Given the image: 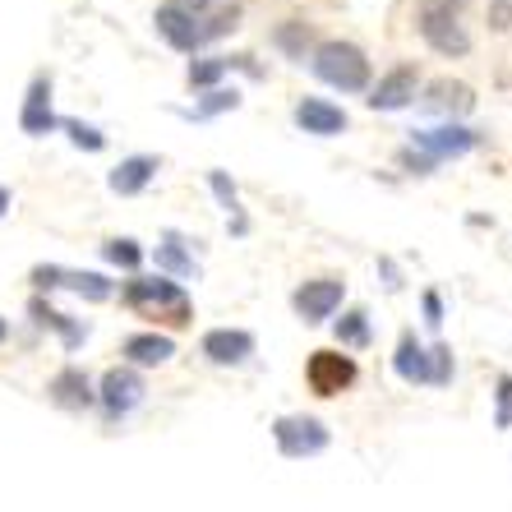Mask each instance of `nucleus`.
I'll return each mask as SVG.
<instances>
[{"mask_svg":"<svg viewBox=\"0 0 512 512\" xmlns=\"http://www.w3.org/2000/svg\"><path fill=\"white\" fill-rule=\"evenodd\" d=\"M420 310H425V323H429V328H439V323H443V300H439V291H425V296H420Z\"/></svg>","mask_w":512,"mask_h":512,"instance_id":"nucleus-33","label":"nucleus"},{"mask_svg":"<svg viewBox=\"0 0 512 512\" xmlns=\"http://www.w3.org/2000/svg\"><path fill=\"white\" fill-rule=\"evenodd\" d=\"M125 305L134 314L153 323H167V328H185L194 319V305H190V291L171 277H134L125 286Z\"/></svg>","mask_w":512,"mask_h":512,"instance_id":"nucleus-1","label":"nucleus"},{"mask_svg":"<svg viewBox=\"0 0 512 512\" xmlns=\"http://www.w3.org/2000/svg\"><path fill=\"white\" fill-rule=\"evenodd\" d=\"M102 259L116 263V268H125V273H139V263H143V245L130 236H116L102 245Z\"/></svg>","mask_w":512,"mask_h":512,"instance_id":"nucleus-25","label":"nucleus"},{"mask_svg":"<svg viewBox=\"0 0 512 512\" xmlns=\"http://www.w3.org/2000/svg\"><path fill=\"white\" fill-rule=\"evenodd\" d=\"M227 70H231L227 56H199V60H190V88H208V93H213V88L227 79Z\"/></svg>","mask_w":512,"mask_h":512,"instance_id":"nucleus-24","label":"nucleus"},{"mask_svg":"<svg viewBox=\"0 0 512 512\" xmlns=\"http://www.w3.org/2000/svg\"><path fill=\"white\" fill-rule=\"evenodd\" d=\"M296 125L305 134H314V139H333V134H342L351 120H346V111L337 107V102H328V97H300L296 102Z\"/></svg>","mask_w":512,"mask_h":512,"instance_id":"nucleus-14","label":"nucleus"},{"mask_svg":"<svg viewBox=\"0 0 512 512\" xmlns=\"http://www.w3.org/2000/svg\"><path fill=\"white\" fill-rule=\"evenodd\" d=\"M120 356H125L130 370H157V365H167L176 356V342L167 333H134V337H125Z\"/></svg>","mask_w":512,"mask_h":512,"instance_id":"nucleus-16","label":"nucleus"},{"mask_svg":"<svg viewBox=\"0 0 512 512\" xmlns=\"http://www.w3.org/2000/svg\"><path fill=\"white\" fill-rule=\"evenodd\" d=\"M476 143H480V134L466 130V125H434V130H416V134H411V148H416V153H425L434 167H439V162H448V157H466Z\"/></svg>","mask_w":512,"mask_h":512,"instance_id":"nucleus-7","label":"nucleus"},{"mask_svg":"<svg viewBox=\"0 0 512 512\" xmlns=\"http://www.w3.org/2000/svg\"><path fill=\"white\" fill-rule=\"evenodd\" d=\"M356 360L346 356V351H314L305 360V383H310L314 397H337L346 393L351 383H356Z\"/></svg>","mask_w":512,"mask_h":512,"instance_id":"nucleus-6","label":"nucleus"},{"mask_svg":"<svg viewBox=\"0 0 512 512\" xmlns=\"http://www.w3.org/2000/svg\"><path fill=\"white\" fill-rule=\"evenodd\" d=\"M167 5H176V10H185V14H194V19H203V10H208L213 0H167Z\"/></svg>","mask_w":512,"mask_h":512,"instance_id":"nucleus-37","label":"nucleus"},{"mask_svg":"<svg viewBox=\"0 0 512 512\" xmlns=\"http://www.w3.org/2000/svg\"><path fill=\"white\" fill-rule=\"evenodd\" d=\"M19 130L42 139V134L60 130V116H56V102H51V74H37L33 84L24 93V107H19Z\"/></svg>","mask_w":512,"mask_h":512,"instance_id":"nucleus-10","label":"nucleus"},{"mask_svg":"<svg viewBox=\"0 0 512 512\" xmlns=\"http://www.w3.org/2000/svg\"><path fill=\"white\" fill-rule=\"evenodd\" d=\"M143 379H139V370H130V365H116V370H107L102 374V383H97V402L107 406V416L111 420H125L134 411V406L143 402Z\"/></svg>","mask_w":512,"mask_h":512,"instance_id":"nucleus-8","label":"nucleus"},{"mask_svg":"<svg viewBox=\"0 0 512 512\" xmlns=\"http://www.w3.org/2000/svg\"><path fill=\"white\" fill-rule=\"evenodd\" d=\"M33 286L37 291H74V296L93 300V305H102V300L116 296V282L102 273H79V268H56V263H37L33 268Z\"/></svg>","mask_w":512,"mask_h":512,"instance_id":"nucleus-4","label":"nucleus"},{"mask_svg":"<svg viewBox=\"0 0 512 512\" xmlns=\"http://www.w3.org/2000/svg\"><path fill=\"white\" fill-rule=\"evenodd\" d=\"M240 28V5H231V10H217L208 24H203V42H213V37H227Z\"/></svg>","mask_w":512,"mask_h":512,"instance_id":"nucleus-31","label":"nucleus"},{"mask_svg":"<svg viewBox=\"0 0 512 512\" xmlns=\"http://www.w3.org/2000/svg\"><path fill=\"white\" fill-rule=\"evenodd\" d=\"M236 107H240L236 88H231V93H227V88H213V93L203 97L194 111H185V116H190V120H208V116H222V111H236Z\"/></svg>","mask_w":512,"mask_h":512,"instance_id":"nucleus-27","label":"nucleus"},{"mask_svg":"<svg viewBox=\"0 0 512 512\" xmlns=\"http://www.w3.org/2000/svg\"><path fill=\"white\" fill-rule=\"evenodd\" d=\"M10 203H14V199H10V190H5V185H0V217L10 213Z\"/></svg>","mask_w":512,"mask_h":512,"instance_id":"nucleus-38","label":"nucleus"},{"mask_svg":"<svg viewBox=\"0 0 512 512\" xmlns=\"http://www.w3.org/2000/svg\"><path fill=\"white\" fill-rule=\"evenodd\" d=\"M28 314H33L37 328H51V333H60L65 351H79V346L88 342V323H79V319H70V314L51 310L47 300H33V305H28Z\"/></svg>","mask_w":512,"mask_h":512,"instance_id":"nucleus-19","label":"nucleus"},{"mask_svg":"<svg viewBox=\"0 0 512 512\" xmlns=\"http://www.w3.org/2000/svg\"><path fill=\"white\" fill-rule=\"evenodd\" d=\"M273 47L282 51V56H291V60H305L319 42H314V28L305 24V19H282V24L273 28Z\"/></svg>","mask_w":512,"mask_h":512,"instance_id":"nucleus-22","label":"nucleus"},{"mask_svg":"<svg viewBox=\"0 0 512 512\" xmlns=\"http://www.w3.org/2000/svg\"><path fill=\"white\" fill-rule=\"evenodd\" d=\"M273 439H277V453L300 462V457H319L333 434H328V425H323L319 416H277Z\"/></svg>","mask_w":512,"mask_h":512,"instance_id":"nucleus-3","label":"nucleus"},{"mask_svg":"<svg viewBox=\"0 0 512 512\" xmlns=\"http://www.w3.org/2000/svg\"><path fill=\"white\" fill-rule=\"evenodd\" d=\"M466 0H420V14H462Z\"/></svg>","mask_w":512,"mask_h":512,"instance_id":"nucleus-35","label":"nucleus"},{"mask_svg":"<svg viewBox=\"0 0 512 512\" xmlns=\"http://www.w3.org/2000/svg\"><path fill=\"white\" fill-rule=\"evenodd\" d=\"M393 370H397V379H402V383L425 388V383H429V346H420L416 337L406 333L402 342H397V351H393Z\"/></svg>","mask_w":512,"mask_h":512,"instance_id":"nucleus-21","label":"nucleus"},{"mask_svg":"<svg viewBox=\"0 0 512 512\" xmlns=\"http://www.w3.org/2000/svg\"><path fill=\"white\" fill-rule=\"evenodd\" d=\"M47 393H51V402L65 406V411H88V406L97 402V388L88 383V374L79 370V365H65V370L47 383Z\"/></svg>","mask_w":512,"mask_h":512,"instance_id":"nucleus-18","label":"nucleus"},{"mask_svg":"<svg viewBox=\"0 0 512 512\" xmlns=\"http://www.w3.org/2000/svg\"><path fill=\"white\" fill-rule=\"evenodd\" d=\"M153 28H157V37H162L171 51H190L194 56V51L203 47V19L176 10V5H162V10L153 14Z\"/></svg>","mask_w":512,"mask_h":512,"instance_id":"nucleus-12","label":"nucleus"},{"mask_svg":"<svg viewBox=\"0 0 512 512\" xmlns=\"http://www.w3.org/2000/svg\"><path fill=\"white\" fill-rule=\"evenodd\" d=\"M397 162H402L406 171H416V176H429V171H434V162H429L425 153H416V148H402V157H397Z\"/></svg>","mask_w":512,"mask_h":512,"instance_id":"nucleus-34","label":"nucleus"},{"mask_svg":"<svg viewBox=\"0 0 512 512\" xmlns=\"http://www.w3.org/2000/svg\"><path fill=\"white\" fill-rule=\"evenodd\" d=\"M494 425L499 429H512V374H499V383H494Z\"/></svg>","mask_w":512,"mask_h":512,"instance_id":"nucleus-30","label":"nucleus"},{"mask_svg":"<svg viewBox=\"0 0 512 512\" xmlns=\"http://www.w3.org/2000/svg\"><path fill=\"white\" fill-rule=\"evenodd\" d=\"M333 333H337V342H342V351H365V346H370V314L346 310Z\"/></svg>","mask_w":512,"mask_h":512,"instance_id":"nucleus-23","label":"nucleus"},{"mask_svg":"<svg viewBox=\"0 0 512 512\" xmlns=\"http://www.w3.org/2000/svg\"><path fill=\"white\" fill-rule=\"evenodd\" d=\"M208 190H213L217 194V203H222V208H227V213L231 217H240V190H236V185H231V176H227V171H208Z\"/></svg>","mask_w":512,"mask_h":512,"instance_id":"nucleus-29","label":"nucleus"},{"mask_svg":"<svg viewBox=\"0 0 512 512\" xmlns=\"http://www.w3.org/2000/svg\"><path fill=\"white\" fill-rule=\"evenodd\" d=\"M379 273H383V286H388V291H402V273H397L388 259H379Z\"/></svg>","mask_w":512,"mask_h":512,"instance_id":"nucleus-36","label":"nucleus"},{"mask_svg":"<svg viewBox=\"0 0 512 512\" xmlns=\"http://www.w3.org/2000/svg\"><path fill=\"white\" fill-rule=\"evenodd\" d=\"M420 111L443 116L448 125H457L462 116H471V111H476V88L457 84V79H434V84L425 88V97H420Z\"/></svg>","mask_w":512,"mask_h":512,"instance_id":"nucleus-9","label":"nucleus"},{"mask_svg":"<svg viewBox=\"0 0 512 512\" xmlns=\"http://www.w3.org/2000/svg\"><path fill=\"white\" fill-rule=\"evenodd\" d=\"M157 162L153 153H134V157H125L116 171L107 176V185H111V194H120V199H134V194H143L148 185H153V176H157Z\"/></svg>","mask_w":512,"mask_h":512,"instance_id":"nucleus-17","label":"nucleus"},{"mask_svg":"<svg viewBox=\"0 0 512 512\" xmlns=\"http://www.w3.org/2000/svg\"><path fill=\"white\" fill-rule=\"evenodd\" d=\"M416 28L420 37H425L429 47L439 51V56H466L471 51V37H466V28L457 24V14H420L416 10Z\"/></svg>","mask_w":512,"mask_h":512,"instance_id":"nucleus-13","label":"nucleus"},{"mask_svg":"<svg viewBox=\"0 0 512 512\" xmlns=\"http://www.w3.org/2000/svg\"><path fill=\"white\" fill-rule=\"evenodd\" d=\"M346 300V282L342 277H314V282L296 286V296H291V310L300 314V323H328L337 310H342Z\"/></svg>","mask_w":512,"mask_h":512,"instance_id":"nucleus-5","label":"nucleus"},{"mask_svg":"<svg viewBox=\"0 0 512 512\" xmlns=\"http://www.w3.org/2000/svg\"><path fill=\"white\" fill-rule=\"evenodd\" d=\"M443 383H453V346L434 342L429 346V388H443Z\"/></svg>","mask_w":512,"mask_h":512,"instance_id":"nucleus-28","label":"nucleus"},{"mask_svg":"<svg viewBox=\"0 0 512 512\" xmlns=\"http://www.w3.org/2000/svg\"><path fill=\"white\" fill-rule=\"evenodd\" d=\"M199 351L213 365H245V360L254 356V333H245V328H213V333H203Z\"/></svg>","mask_w":512,"mask_h":512,"instance_id":"nucleus-15","label":"nucleus"},{"mask_svg":"<svg viewBox=\"0 0 512 512\" xmlns=\"http://www.w3.org/2000/svg\"><path fill=\"white\" fill-rule=\"evenodd\" d=\"M310 70L314 79H323L337 93H365L370 88V56L356 47V42H319L310 51Z\"/></svg>","mask_w":512,"mask_h":512,"instance_id":"nucleus-2","label":"nucleus"},{"mask_svg":"<svg viewBox=\"0 0 512 512\" xmlns=\"http://www.w3.org/2000/svg\"><path fill=\"white\" fill-rule=\"evenodd\" d=\"M416 93H420V70L416 65H393V70L370 88V107L374 111H402V107L416 102Z\"/></svg>","mask_w":512,"mask_h":512,"instance_id":"nucleus-11","label":"nucleus"},{"mask_svg":"<svg viewBox=\"0 0 512 512\" xmlns=\"http://www.w3.org/2000/svg\"><path fill=\"white\" fill-rule=\"evenodd\" d=\"M157 277H171V282H190V277H199L194 254L185 250V240H180L176 231H167L162 245H157Z\"/></svg>","mask_w":512,"mask_h":512,"instance_id":"nucleus-20","label":"nucleus"},{"mask_svg":"<svg viewBox=\"0 0 512 512\" xmlns=\"http://www.w3.org/2000/svg\"><path fill=\"white\" fill-rule=\"evenodd\" d=\"M5 337H10V323H5V319H0V342H5Z\"/></svg>","mask_w":512,"mask_h":512,"instance_id":"nucleus-39","label":"nucleus"},{"mask_svg":"<svg viewBox=\"0 0 512 512\" xmlns=\"http://www.w3.org/2000/svg\"><path fill=\"white\" fill-rule=\"evenodd\" d=\"M60 130L70 134V143H74V148H84V153H102V148H107V134L97 130V125H84V120H74V116L60 120Z\"/></svg>","mask_w":512,"mask_h":512,"instance_id":"nucleus-26","label":"nucleus"},{"mask_svg":"<svg viewBox=\"0 0 512 512\" xmlns=\"http://www.w3.org/2000/svg\"><path fill=\"white\" fill-rule=\"evenodd\" d=\"M485 19H489V28H494V33H512V0H489Z\"/></svg>","mask_w":512,"mask_h":512,"instance_id":"nucleus-32","label":"nucleus"}]
</instances>
